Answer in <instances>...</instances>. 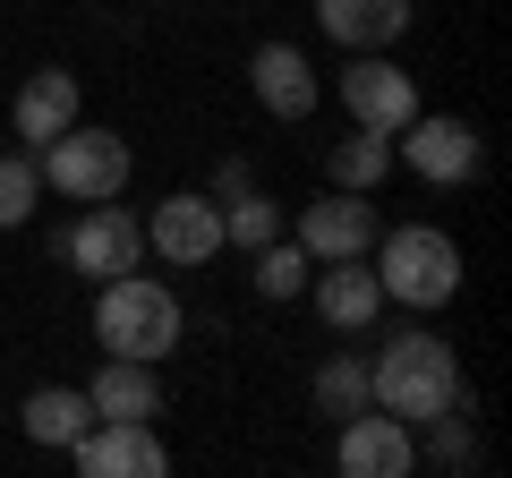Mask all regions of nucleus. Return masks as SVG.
Returning <instances> with one entry per match:
<instances>
[{
	"label": "nucleus",
	"mask_w": 512,
	"mask_h": 478,
	"mask_svg": "<svg viewBox=\"0 0 512 478\" xmlns=\"http://www.w3.org/2000/svg\"><path fill=\"white\" fill-rule=\"evenodd\" d=\"M248 77H256V103L274 111V120H308V111L325 103V86H316V60L299 52V43H256Z\"/></svg>",
	"instance_id": "obj_13"
},
{
	"label": "nucleus",
	"mask_w": 512,
	"mask_h": 478,
	"mask_svg": "<svg viewBox=\"0 0 512 478\" xmlns=\"http://www.w3.org/2000/svg\"><path fill=\"white\" fill-rule=\"evenodd\" d=\"M308 291H316V316L333 333H367L376 308H384V282H376L367 257H325V274H308Z\"/></svg>",
	"instance_id": "obj_12"
},
{
	"label": "nucleus",
	"mask_w": 512,
	"mask_h": 478,
	"mask_svg": "<svg viewBox=\"0 0 512 478\" xmlns=\"http://www.w3.org/2000/svg\"><path fill=\"white\" fill-rule=\"evenodd\" d=\"M333 470H342V478H410V470H419L410 427L393 419V410L367 402L359 419H342V436H333Z\"/></svg>",
	"instance_id": "obj_7"
},
{
	"label": "nucleus",
	"mask_w": 512,
	"mask_h": 478,
	"mask_svg": "<svg viewBox=\"0 0 512 478\" xmlns=\"http://www.w3.org/2000/svg\"><path fill=\"white\" fill-rule=\"evenodd\" d=\"M427 427H436V461H444V470H461V461H470V427H461L453 410H436Z\"/></svg>",
	"instance_id": "obj_23"
},
{
	"label": "nucleus",
	"mask_w": 512,
	"mask_h": 478,
	"mask_svg": "<svg viewBox=\"0 0 512 478\" xmlns=\"http://www.w3.org/2000/svg\"><path fill=\"white\" fill-rule=\"evenodd\" d=\"M94 342L111 359H163V350H180V299H171V282H146L137 265L111 274L94 291Z\"/></svg>",
	"instance_id": "obj_2"
},
{
	"label": "nucleus",
	"mask_w": 512,
	"mask_h": 478,
	"mask_svg": "<svg viewBox=\"0 0 512 478\" xmlns=\"http://www.w3.org/2000/svg\"><path fill=\"white\" fill-rule=\"evenodd\" d=\"M60 257H69L86 282H111V274H128V265L146 257V222L120 214V197H103L94 214H77V231L60 239Z\"/></svg>",
	"instance_id": "obj_6"
},
{
	"label": "nucleus",
	"mask_w": 512,
	"mask_h": 478,
	"mask_svg": "<svg viewBox=\"0 0 512 478\" xmlns=\"http://www.w3.org/2000/svg\"><path fill=\"white\" fill-rule=\"evenodd\" d=\"M9 129H18V146H52L60 129H77V77L69 69H35L18 86V103H9Z\"/></svg>",
	"instance_id": "obj_14"
},
{
	"label": "nucleus",
	"mask_w": 512,
	"mask_h": 478,
	"mask_svg": "<svg viewBox=\"0 0 512 478\" xmlns=\"http://www.w3.org/2000/svg\"><path fill=\"white\" fill-rule=\"evenodd\" d=\"M18 419H26V436H35V444H77L94 427V402H86V393H69V385H43V393H26Z\"/></svg>",
	"instance_id": "obj_17"
},
{
	"label": "nucleus",
	"mask_w": 512,
	"mask_h": 478,
	"mask_svg": "<svg viewBox=\"0 0 512 478\" xmlns=\"http://www.w3.org/2000/svg\"><path fill=\"white\" fill-rule=\"evenodd\" d=\"M299 248H308V265L367 257V248H376V205H367V188H333V197H316L308 214H299Z\"/></svg>",
	"instance_id": "obj_10"
},
{
	"label": "nucleus",
	"mask_w": 512,
	"mask_h": 478,
	"mask_svg": "<svg viewBox=\"0 0 512 478\" xmlns=\"http://www.w3.org/2000/svg\"><path fill=\"white\" fill-rule=\"evenodd\" d=\"M86 402L94 419H163V376H154V359H103Z\"/></svg>",
	"instance_id": "obj_15"
},
{
	"label": "nucleus",
	"mask_w": 512,
	"mask_h": 478,
	"mask_svg": "<svg viewBox=\"0 0 512 478\" xmlns=\"http://www.w3.org/2000/svg\"><path fill=\"white\" fill-rule=\"evenodd\" d=\"M342 111L359 120V129H384V137H402V120H419V77H402L393 60L359 52L342 69Z\"/></svg>",
	"instance_id": "obj_8"
},
{
	"label": "nucleus",
	"mask_w": 512,
	"mask_h": 478,
	"mask_svg": "<svg viewBox=\"0 0 512 478\" xmlns=\"http://www.w3.org/2000/svg\"><path fill=\"white\" fill-rule=\"evenodd\" d=\"M316 18H325V35L350 43V52H384V43L410 26V0H316Z\"/></svg>",
	"instance_id": "obj_16"
},
{
	"label": "nucleus",
	"mask_w": 512,
	"mask_h": 478,
	"mask_svg": "<svg viewBox=\"0 0 512 478\" xmlns=\"http://www.w3.org/2000/svg\"><path fill=\"white\" fill-rule=\"evenodd\" d=\"M376 282H384V299H402V308H444V299L461 291V248L436 222L376 231Z\"/></svg>",
	"instance_id": "obj_3"
},
{
	"label": "nucleus",
	"mask_w": 512,
	"mask_h": 478,
	"mask_svg": "<svg viewBox=\"0 0 512 478\" xmlns=\"http://www.w3.org/2000/svg\"><path fill=\"white\" fill-rule=\"evenodd\" d=\"M146 248H163L171 265H205V257H222V205L197 197V188L163 197V205L146 214Z\"/></svg>",
	"instance_id": "obj_11"
},
{
	"label": "nucleus",
	"mask_w": 512,
	"mask_h": 478,
	"mask_svg": "<svg viewBox=\"0 0 512 478\" xmlns=\"http://www.w3.org/2000/svg\"><path fill=\"white\" fill-rule=\"evenodd\" d=\"M26 154H35L43 188H60V197H77V205H103V197H120V188H128L120 129H60L52 146H26Z\"/></svg>",
	"instance_id": "obj_4"
},
{
	"label": "nucleus",
	"mask_w": 512,
	"mask_h": 478,
	"mask_svg": "<svg viewBox=\"0 0 512 478\" xmlns=\"http://www.w3.org/2000/svg\"><path fill=\"white\" fill-rule=\"evenodd\" d=\"M384 171H393V137H384V129H350L342 146L325 154V180L333 188H376Z\"/></svg>",
	"instance_id": "obj_18"
},
{
	"label": "nucleus",
	"mask_w": 512,
	"mask_h": 478,
	"mask_svg": "<svg viewBox=\"0 0 512 478\" xmlns=\"http://www.w3.org/2000/svg\"><path fill=\"white\" fill-rule=\"evenodd\" d=\"M402 154L419 180H436V188H461L478 171V129L470 120H436V111H419V120H402Z\"/></svg>",
	"instance_id": "obj_9"
},
{
	"label": "nucleus",
	"mask_w": 512,
	"mask_h": 478,
	"mask_svg": "<svg viewBox=\"0 0 512 478\" xmlns=\"http://www.w3.org/2000/svg\"><path fill=\"white\" fill-rule=\"evenodd\" d=\"M367 402L393 410L402 427H427L436 410H461V359L436 333H393V350L367 359Z\"/></svg>",
	"instance_id": "obj_1"
},
{
	"label": "nucleus",
	"mask_w": 512,
	"mask_h": 478,
	"mask_svg": "<svg viewBox=\"0 0 512 478\" xmlns=\"http://www.w3.org/2000/svg\"><path fill=\"white\" fill-rule=\"evenodd\" d=\"M308 248H299V239H265V248H256V291L265 299H299L308 291Z\"/></svg>",
	"instance_id": "obj_21"
},
{
	"label": "nucleus",
	"mask_w": 512,
	"mask_h": 478,
	"mask_svg": "<svg viewBox=\"0 0 512 478\" xmlns=\"http://www.w3.org/2000/svg\"><path fill=\"white\" fill-rule=\"evenodd\" d=\"M69 453H77V470H86V478H163L171 470L154 419H94Z\"/></svg>",
	"instance_id": "obj_5"
},
{
	"label": "nucleus",
	"mask_w": 512,
	"mask_h": 478,
	"mask_svg": "<svg viewBox=\"0 0 512 478\" xmlns=\"http://www.w3.org/2000/svg\"><path fill=\"white\" fill-rule=\"evenodd\" d=\"M265 239H282V205L265 197V188H239L231 205H222V248H265Z\"/></svg>",
	"instance_id": "obj_19"
},
{
	"label": "nucleus",
	"mask_w": 512,
	"mask_h": 478,
	"mask_svg": "<svg viewBox=\"0 0 512 478\" xmlns=\"http://www.w3.org/2000/svg\"><path fill=\"white\" fill-rule=\"evenodd\" d=\"M316 410H325L333 427L359 419L367 410V359H325V368H316Z\"/></svg>",
	"instance_id": "obj_20"
},
{
	"label": "nucleus",
	"mask_w": 512,
	"mask_h": 478,
	"mask_svg": "<svg viewBox=\"0 0 512 478\" xmlns=\"http://www.w3.org/2000/svg\"><path fill=\"white\" fill-rule=\"evenodd\" d=\"M35 205H43V171H35V154H0V231H18Z\"/></svg>",
	"instance_id": "obj_22"
}]
</instances>
